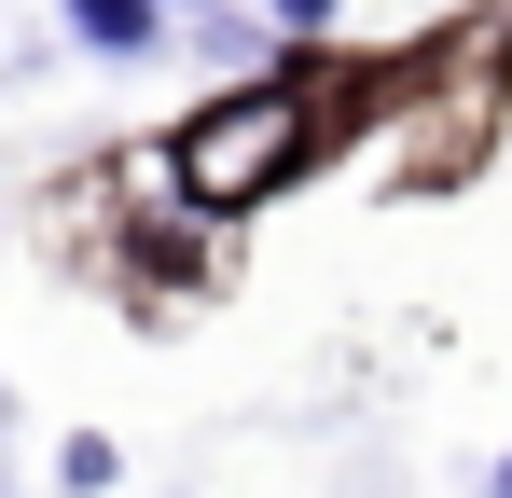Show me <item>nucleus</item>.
<instances>
[{
  "label": "nucleus",
  "mask_w": 512,
  "mask_h": 498,
  "mask_svg": "<svg viewBox=\"0 0 512 498\" xmlns=\"http://www.w3.org/2000/svg\"><path fill=\"white\" fill-rule=\"evenodd\" d=\"M319 153V111L291 97V83H222L208 111H180V139H167V180H180V208H263V194H291V166Z\"/></svg>",
  "instance_id": "1"
},
{
  "label": "nucleus",
  "mask_w": 512,
  "mask_h": 498,
  "mask_svg": "<svg viewBox=\"0 0 512 498\" xmlns=\"http://www.w3.org/2000/svg\"><path fill=\"white\" fill-rule=\"evenodd\" d=\"M70 28H84L97 56H139L153 42V0H70Z\"/></svg>",
  "instance_id": "2"
},
{
  "label": "nucleus",
  "mask_w": 512,
  "mask_h": 498,
  "mask_svg": "<svg viewBox=\"0 0 512 498\" xmlns=\"http://www.w3.org/2000/svg\"><path fill=\"white\" fill-rule=\"evenodd\" d=\"M56 485H70V498L111 485V443H97V429H70V443H56Z\"/></svg>",
  "instance_id": "3"
},
{
  "label": "nucleus",
  "mask_w": 512,
  "mask_h": 498,
  "mask_svg": "<svg viewBox=\"0 0 512 498\" xmlns=\"http://www.w3.org/2000/svg\"><path fill=\"white\" fill-rule=\"evenodd\" d=\"M263 14H277V28H291V42H305V28H333L346 0H263Z\"/></svg>",
  "instance_id": "4"
},
{
  "label": "nucleus",
  "mask_w": 512,
  "mask_h": 498,
  "mask_svg": "<svg viewBox=\"0 0 512 498\" xmlns=\"http://www.w3.org/2000/svg\"><path fill=\"white\" fill-rule=\"evenodd\" d=\"M499 498H512V471H499Z\"/></svg>",
  "instance_id": "5"
}]
</instances>
